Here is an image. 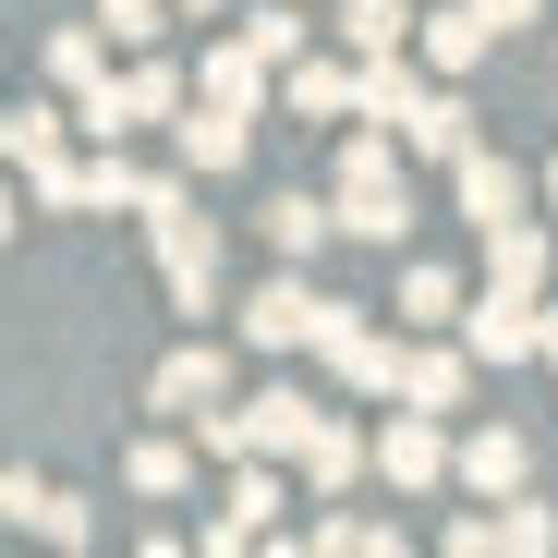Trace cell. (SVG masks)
Wrapping results in <instances>:
<instances>
[{"mask_svg":"<svg viewBox=\"0 0 558 558\" xmlns=\"http://www.w3.org/2000/svg\"><path fill=\"white\" fill-rule=\"evenodd\" d=\"M328 207H340V231H364V243H401V219H413V207H401V146H389L377 122L352 134V158H340V195H328Z\"/></svg>","mask_w":558,"mask_h":558,"instance_id":"6da1fadb","label":"cell"},{"mask_svg":"<svg viewBox=\"0 0 558 558\" xmlns=\"http://www.w3.org/2000/svg\"><path fill=\"white\" fill-rule=\"evenodd\" d=\"M304 425H316V401H304V389H267V401H243V413H195V437H207L219 461H243V449L292 461V449H304Z\"/></svg>","mask_w":558,"mask_h":558,"instance_id":"7a4b0ae2","label":"cell"},{"mask_svg":"<svg viewBox=\"0 0 558 558\" xmlns=\"http://www.w3.org/2000/svg\"><path fill=\"white\" fill-rule=\"evenodd\" d=\"M522 195H534V182H522L510 158H486V146H461V158H449V207L474 219V231H498V219H522Z\"/></svg>","mask_w":558,"mask_h":558,"instance_id":"3957f363","label":"cell"},{"mask_svg":"<svg viewBox=\"0 0 558 558\" xmlns=\"http://www.w3.org/2000/svg\"><path fill=\"white\" fill-rule=\"evenodd\" d=\"M146 401H158L170 425H195V413H219V401H231V364H219V340H182V352L158 364V389H146Z\"/></svg>","mask_w":558,"mask_h":558,"instance_id":"277c9868","label":"cell"},{"mask_svg":"<svg viewBox=\"0 0 558 558\" xmlns=\"http://www.w3.org/2000/svg\"><path fill=\"white\" fill-rule=\"evenodd\" d=\"M243 328H255V352H316V328H328V292H304V279H267V292L243 304Z\"/></svg>","mask_w":558,"mask_h":558,"instance_id":"5b68a950","label":"cell"},{"mask_svg":"<svg viewBox=\"0 0 558 558\" xmlns=\"http://www.w3.org/2000/svg\"><path fill=\"white\" fill-rule=\"evenodd\" d=\"M461 352H474V364H522L534 352V292H498V279H486V304L461 316Z\"/></svg>","mask_w":558,"mask_h":558,"instance_id":"8992f818","label":"cell"},{"mask_svg":"<svg viewBox=\"0 0 558 558\" xmlns=\"http://www.w3.org/2000/svg\"><path fill=\"white\" fill-rule=\"evenodd\" d=\"M413 110H425V73H413L401 49H377V61L352 73V122H377V134H401Z\"/></svg>","mask_w":558,"mask_h":558,"instance_id":"52a82bcc","label":"cell"},{"mask_svg":"<svg viewBox=\"0 0 558 558\" xmlns=\"http://www.w3.org/2000/svg\"><path fill=\"white\" fill-rule=\"evenodd\" d=\"M364 461H377L389 486H437V474H449V437H437V413H413V401H401V425L364 449Z\"/></svg>","mask_w":558,"mask_h":558,"instance_id":"ba28073f","label":"cell"},{"mask_svg":"<svg viewBox=\"0 0 558 558\" xmlns=\"http://www.w3.org/2000/svg\"><path fill=\"white\" fill-rule=\"evenodd\" d=\"M413 37H425V61H437V73H474V61L498 49L486 0H449V13H413Z\"/></svg>","mask_w":558,"mask_h":558,"instance_id":"9c48e42d","label":"cell"},{"mask_svg":"<svg viewBox=\"0 0 558 558\" xmlns=\"http://www.w3.org/2000/svg\"><path fill=\"white\" fill-rule=\"evenodd\" d=\"M243 110H219V98H195V110H182V170H195V182H219V170H243Z\"/></svg>","mask_w":558,"mask_h":558,"instance_id":"30bf717a","label":"cell"},{"mask_svg":"<svg viewBox=\"0 0 558 558\" xmlns=\"http://www.w3.org/2000/svg\"><path fill=\"white\" fill-rule=\"evenodd\" d=\"M292 461H304V486H316V498H340V486H352V474H364V437H352V425H340V413H316V425H304V449H292Z\"/></svg>","mask_w":558,"mask_h":558,"instance_id":"8fae6325","label":"cell"},{"mask_svg":"<svg viewBox=\"0 0 558 558\" xmlns=\"http://www.w3.org/2000/svg\"><path fill=\"white\" fill-rule=\"evenodd\" d=\"M267 510H279V474H267V449H243V474H231V510L207 522V546H243V534H267Z\"/></svg>","mask_w":558,"mask_h":558,"instance_id":"7c38bea8","label":"cell"},{"mask_svg":"<svg viewBox=\"0 0 558 558\" xmlns=\"http://www.w3.org/2000/svg\"><path fill=\"white\" fill-rule=\"evenodd\" d=\"M461 389H474V352H401V401L413 413H461Z\"/></svg>","mask_w":558,"mask_h":558,"instance_id":"4fadbf2b","label":"cell"},{"mask_svg":"<svg viewBox=\"0 0 558 558\" xmlns=\"http://www.w3.org/2000/svg\"><path fill=\"white\" fill-rule=\"evenodd\" d=\"M401 146H413V158H461V146H474V110H461L449 85H425V110L401 122Z\"/></svg>","mask_w":558,"mask_h":558,"instance_id":"5bb4252c","label":"cell"},{"mask_svg":"<svg viewBox=\"0 0 558 558\" xmlns=\"http://www.w3.org/2000/svg\"><path fill=\"white\" fill-rule=\"evenodd\" d=\"M486 279H498V292H534V279H546V231L534 219H498L486 231Z\"/></svg>","mask_w":558,"mask_h":558,"instance_id":"9a60e30c","label":"cell"},{"mask_svg":"<svg viewBox=\"0 0 558 558\" xmlns=\"http://www.w3.org/2000/svg\"><path fill=\"white\" fill-rule=\"evenodd\" d=\"M449 461H461V486H486V498H510V486H522V437H510V425H486V437H461Z\"/></svg>","mask_w":558,"mask_h":558,"instance_id":"2e32d148","label":"cell"},{"mask_svg":"<svg viewBox=\"0 0 558 558\" xmlns=\"http://www.w3.org/2000/svg\"><path fill=\"white\" fill-rule=\"evenodd\" d=\"M328 231H340V207H328V195H279V207H267V243L292 255V267H304V255H316Z\"/></svg>","mask_w":558,"mask_h":558,"instance_id":"e0dca14e","label":"cell"},{"mask_svg":"<svg viewBox=\"0 0 558 558\" xmlns=\"http://www.w3.org/2000/svg\"><path fill=\"white\" fill-rule=\"evenodd\" d=\"M340 37H352V61L401 49V37H413V0H340Z\"/></svg>","mask_w":558,"mask_h":558,"instance_id":"ac0fdd59","label":"cell"},{"mask_svg":"<svg viewBox=\"0 0 558 558\" xmlns=\"http://www.w3.org/2000/svg\"><path fill=\"white\" fill-rule=\"evenodd\" d=\"M195 98H219V110H255V98H267V61H255V49H207V85H195Z\"/></svg>","mask_w":558,"mask_h":558,"instance_id":"d6986e66","label":"cell"},{"mask_svg":"<svg viewBox=\"0 0 558 558\" xmlns=\"http://www.w3.org/2000/svg\"><path fill=\"white\" fill-rule=\"evenodd\" d=\"M134 122H182V73H170V61H146V73L122 85V134H134Z\"/></svg>","mask_w":558,"mask_h":558,"instance_id":"ffe728a7","label":"cell"},{"mask_svg":"<svg viewBox=\"0 0 558 558\" xmlns=\"http://www.w3.org/2000/svg\"><path fill=\"white\" fill-rule=\"evenodd\" d=\"M243 49H255V61H304V13H292V0L243 13Z\"/></svg>","mask_w":558,"mask_h":558,"instance_id":"44dd1931","label":"cell"},{"mask_svg":"<svg viewBox=\"0 0 558 558\" xmlns=\"http://www.w3.org/2000/svg\"><path fill=\"white\" fill-rule=\"evenodd\" d=\"M292 110L340 122V110H352V73H340V61H292Z\"/></svg>","mask_w":558,"mask_h":558,"instance_id":"7402d4cb","label":"cell"},{"mask_svg":"<svg viewBox=\"0 0 558 558\" xmlns=\"http://www.w3.org/2000/svg\"><path fill=\"white\" fill-rule=\"evenodd\" d=\"M401 316H413V328L461 316V279H449V267H401Z\"/></svg>","mask_w":558,"mask_h":558,"instance_id":"603a6c76","label":"cell"},{"mask_svg":"<svg viewBox=\"0 0 558 558\" xmlns=\"http://www.w3.org/2000/svg\"><path fill=\"white\" fill-rule=\"evenodd\" d=\"M134 486H146V498H182V486H195V461H182V437H146V449H134Z\"/></svg>","mask_w":558,"mask_h":558,"instance_id":"cb8c5ba5","label":"cell"},{"mask_svg":"<svg viewBox=\"0 0 558 558\" xmlns=\"http://www.w3.org/2000/svg\"><path fill=\"white\" fill-rule=\"evenodd\" d=\"M49 73L85 98V85H98V37H85V25H73V37H49Z\"/></svg>","mask_w":558,"mask_h":558,"instance_id":"d4e9b609","label":"cell"},{"mask_svg":"<svg viewBox=\"0 0 558 558\" xmlns=\"http://www.w3.org/2000/svg\"><path fill=\"white\" fill-rule=\"evenodd\" d=\"M13 158H25V170L61 158V110H13Z\"/></svg>","mask_w":558,"mask_h":558,"instance_id":"484cf974","label":"cell"},{"mask_svg":"<svg viewBox=\"0 0 558 558\" xmlns=\"http://www.w3.org/2000/svg\"><path fill=\"white\" fill-rule=\"evenodd\" d=\"M37 534H61V546H85V498H61V486H37V510H25Z\"/></svg>","mask_w":558,"mask_h":558,"instance_id":"4316f807","label":"cell"},{"mask_svg":"<svg viewBox=\"0 0 558 558\" xmlns=\"http://www.w3.org/2000/svg\"><path fill=\"white\" fill-rule=\"evenodd\" d=\"M158 13H170V0H98V25L134 49V37H158Z\"/></svg>","mask_w":558,"mask_h":558,"instance_id":"83f0119b","label":"cell"},{"mask_svg":"<svg viewBox=\"0 0 558 558\" xmlns=\"http://www.w3.org/2000/svg\"><path fill=\"white\" fill-rule=\"evenodd\" d=\"M316 546H340V558H364V546H401L389 522H316Z\"/></svg>","mask_w":558,"mask_h":558,"instance_id":"f1b7e54d","label":"cell"},{"mask_svg":"<svg viewBox=\"0 0 558 558\" xmlns=\"http://www.w3.org/2000/svg\"><path fill=\"white\" fill-rule=\"evenodd\" d=\"M486 25H498V37H510V25H534V0H486Z\"/></svg>","mask_w":558,"mask_h":558,"instance_id":"f546056e","label":"cell"},{"mask_svg":"<svg viewBox=\"0 0 558 558\" xmlns=\"http://www.w3.org/2000/svg\"><path fill=\"white\" fill-rule=\"evenodd\" d=\"M534 352H546V364H558V304H534Z\"/></svg>","mask_w":558,"mask_h":558,"instance_id":"4dcf8cb0","label":"cell"},{"mask_svg":"<svg viewBox=\"0 0 558 558\" xmlns=\"http://www.w3.org/2000/svg\"><path fill=\"white\" fill-rule=\"evenodd\" d=\"M170 13H219V0H170Z\"/></svg>","mask_w":558,"mask_h":558,"instance_id":"1f68e13d","label":"cell"},{"mask_svg":"<svg viewBox=\"0 0 558 558\" xmlns=\"http://www.w3.org/2000/svg\"><path fill=\"white\" fill-rule=\"evenodd\" d=\"M0 158H13V110H0Z\"/></svg>","mask_w":558,"mask_h":558,"instance_id":"d6a6232c","label":"cell"},{"mask_svg":"<svg viewBox=\"0 0 558 558\" xmlns=\"http://www.w3.org/2000/svg\"><path fill=\"white\" fill-rule=\"evenodd\" d=\"M546 207H558V158H546Z\"/></svg>","mask_w":558,"mask_h":558,"instance_id":"836d02e7","label":"cell"},{"mask_svg":"<svg viewBox=\"0 0 558 558\" xmlns=\"http://www.w3.org/2000/svg\"><path fill=\"white\" fill-rule=\"evenodd\" d=\"M0 231H13V195H0Z\"/></svg>","mask_w":558,"mask_h":558,"instance_id":"e575fe53","label":"cell"}]
</instances>
